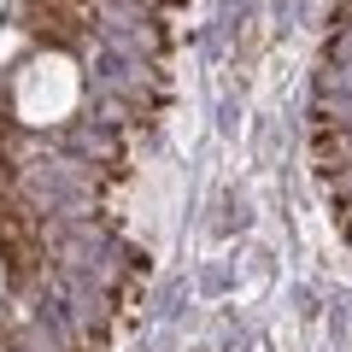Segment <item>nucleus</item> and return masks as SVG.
<instances>
[{
    "instance_id": "nucleus-1",
    "label": "nucleus",
    "mask_w": 352,
    "mask_h": 352,
    "mask_svg": "<svg viewBox=\"0 0 352 352\" xmlns=\"http://www.w3.org/2000/svg\"><path fill=\"white\" fill-rule=\"evenodd\" d=\"M311 164L340 241L352 252V0L329 6L311 76Z\"/></svg>"
}]
</instances>
